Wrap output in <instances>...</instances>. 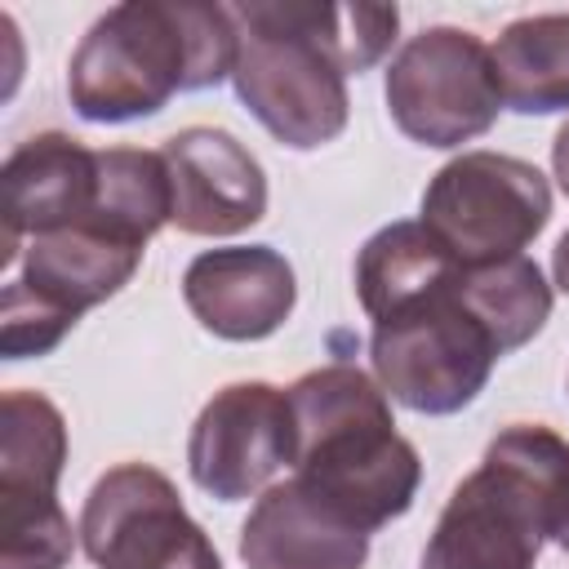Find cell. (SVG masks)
<instances>
[{
	"mask_svg": "<svg viewBox=\"0 0 569 569\" xmlns=\"http://www.w3.org/2000/svg\"><path fill=\"white\" fill-rule=\"evenodd\" d=\"M356 298L373 320L378 387L427 418L467 409L493 365L538 338L551 316V284L533 258L471 267L422 222H391L365 240Z\"/></svg>",
	"mask_w": 569,
	"mask_h": 569,
	"instance_id": "1",
	"label": "cell"
},
{
	"mask_svg": "<svg viewBox=\"0 0 569 569\" xmlns=\"http://www.w3.org/2000/svg\"><path fill=\"white\" fill-rule=\"evenodd\" d=\"M231 4L129 0L107 9L67 62L71 107L93 124H124L169 107L173 93L213 89L236 71Z\"/></svg>",
	"mask_w": 569,
	"mask_h": 569,
	"instance_id": "2",
	"label": "cell"
},
{
	"mask_svg": "<svg viewBox=\"0 0 569 569\" xmlns=\"http://www.w3.org/2000/svg\"><path fill=\"white\" fill-rule=\"evenodd\" d=\"M293 480L365 533L405 516L422 485L418 449L396 431L387 391L356 365L333 360L289 387Z\"/></svg>",
	"mask_w": 569,
	"mask_h": 569,
	"instance_id": "3",
	"label": "cell"
},
{
	"mask_svg": "<svg viewBox=\"0 0 569 569\" xmlns=\"http://www.w3.org/2000/svg\"><path fill=\"white\" fill-rule=\"evenodd\" d=\"M560 449L565 440L542 422L502 427L485 462L449 493L422 547V569H533Z\"/></svg>",
	"mask_w": 569,
	"mask_h": 569,
	"instance_id": "4",
	"label": "cell"
},
{
	"mask_svg": "<svg viewBox=\"0 0 569 569\" xmlns=\"http://www.w3.org/2000/svg\"><path fill=\"white\" fill-rule=\"evenodd\" d=\"M240 53L231 84L253 120L293 151H316L347 129V71L320 36L316 0L231 4Z\"/></svg>",
	"mask_w": 569,
	"mask_h": 569,
	"instance_id": "5",
	"label": "cell"
},
{
	"mask_svg": "<svg viewBox=\"0 0 569 569\" xmlns=\"http://www.w3.org/2000/svg\"><path fill=\"white\" fill-rule=\"evenodd\" d=\"M551 218L547 178L502 151H462L422 191L418 222L462 262H507L520 258L525 244Z\"/></svg>",
	"mask_w": 569,
	"mask_h": 569,
	"instance_id": "6",
	"label": "cell"
},
{
	"mask_svg": "<svg viewBox=\"0 0 569 569\" xmlns=\"http://www.w3.org/2000/svg\"><path fill=\"white\" fill-rule=\"evenodd\" d=\"M387 111L418 147H462L493 129L502 102L493 49L462 27H427L387 67Z\"/></svg>",
	"mask_w": 569,
	"mask_h": 569,
	"instance_id": "7",
	"label": "cell"
},
{
	"mask_svg": "<svg viewBox=\"0 0 569 569\" xmlns=\"http://www.w3.org/2000/svg\"><path fill=\"white\" fill-rule=\"evenodd\" d=\"M67 462V422L40 391L0 400V569H62L71 560V520L58 507Z\"/></svg>",
	"mask_w": 569,
	"mask_h": 569,
	"instance_id": "8",
	"label": "cell"
},
{
	"mask_svg": "<svg viewBox=\"0 0 569 569\" xmlns=\"http://www.w3.org/2000/svg\"><path fill=\"white\" fill-rule=\"evenodd\" d=\"M80 542L98 569H222L209 533L151 462H120L98 476L80 511Z\"/></svg>",
	"mask_w": 569,
	"mask_h": 569,
	"instance_id": "9",
	"label": "cell"
},
{
	"mask_svg": "<svg viewBox=\"0 0 569 569\" xmlns=\"http://www.w3.org/2000/svg\"><path fill=\"white\" fill-rule=\"evenodd\" d=\"M284 462H293V409L271 382L213 391L187 436V471L218 502L253 498Z\"/></svg>",
	"mask_w": 569,
	"mask_h": 569,
	"instance_id": "10",
	"label": "cell"
},
{
	"mask_svg": "<svg viewBox=\"0 0 569 569\" xmlns=\"http://www.w3.org/2000/svg\"><path fill=\"white\" fill-rule=\"evenodd\" d=\"M173 191L169 222L182 236H240L267 213V173L227 129L191 124L160 147Z\"/></svg>",
	"mask_w": 569,
	"mask_h": 569,
	"instance_id": "11",
	"label": "cell"
},
{
	"mask_svg": "<svg viewBox=\"0 0 569 569\" xmlns=\"http://www.w3.org/2000/svg\"><path fill=\"white\" fill-rule=\"evenodd\" d=\"M182 302L213 338L258 342L289 320L298 284L280 249L231 244L191 258V267L182 271Z\"/></svg>",
	"mask_w": 569,
	"mask_h": 569,
	"instance_id": "12",
	"label": "cell"
},
{
	"mask_svg": "<svg viewBox=\"0 0 569 569\" xmlns=\"http://www.w3.org/2000/svg\"><path fill=\"white\" fill-rule=\"evenodd\" d=\"M244 569H365L369 533L302 480L271 485L240 525Z\"/></svg>",
	"mask_w": 569,
	"mask_h": 569,
	"instance_id": "13",
	"label": "cell"
},
{
	"mask_svg": "<svg viewBox=\"0 0 569 569\" xmlns=\"http://www.w3.org/2000/svg\"><path fill=\"white\" fill-rule=\"evenodd\" d=\"M493 49L502 102L520 116L569 111V13L516 18Z\"/></svg>",
	"mask_w": 569,
	"mask_h": 569,
	"instance_id": "14",
	"label": "cell"
},
{
	"mask_svg": "<svg viewBox=\"0 0 569 569\" xmlns=\"http://www.w3.org/2000/svg\"><path fill=\"white\" fill-rule=\"evenodd\" d=\"M547 538L569 551V440L551 467V489H547Z\"/></svg>",
	"mask_w": 569,
	"mask_h": 569,
	"instance_id": "15",
	"label": "cell"
},
{
	"mask_svg": "<svg viewBox=\"0 0 569 569\" xmlns=\"http://www.w3.org/2000/svg\"><path fill=\"white\" fill-rule=\"evenodd\" d=\"M551 169H556L560 191L569 196V120L556 129V142H551Z\"/></svg>",
	"mask_w": 569,
	"mask_h": 569,
	"instance_id": "16",
	"label": "cell"
},
{
	"mask_svg": "<svg viewBox=\"0 0 569 569\" xmlns=\"http://www.w3.org/2000/svg\"><path fill=\"white\" fill-rule=\"evenodd\" d=\"M551 271H556V284L569 293V231L556 240V253H551Z\"/></svg>",
	"mask_w": 569,
	"mask_h": 569,
	"instance_id": "17",
	"label": "cell"
}]
</instances>
